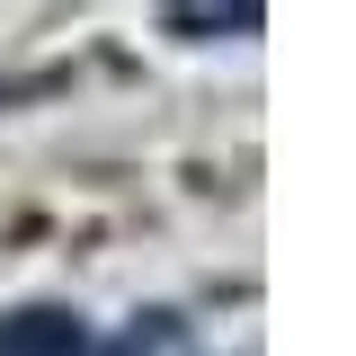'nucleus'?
<instances>
[{
  "instance_id": "f257e3e1",
  "label": "nucleus",
  "mask_w": 356,
  "mask_h": 356,
  "mask_svg": "<svg viewBox=\"0 0 356 356\" xmlns=\"http://www.w3.org/2000/svg\"><path fill=\"white\" fill-rule=\"evenodd\" d=\"M0 356H107V348H98V330L81 312L36 303V312H9L0 321Z\"/></svg>"
},
{
  "instance_id": "f03ea898",
  "label": "nucleus",
  "mask_w": 356,
  "mask_h": 356,
  "mask_svg": "<svg viewBox=\"0 0 356 356\" xmlns=\"http://www.w3.org/2000/svg\"><path fill=\"white\" fill-rule=\"evenodd\" d=\"M170 18L187 36H250L259 27V0H170Z\"/></svg>"
}]
</instances>
